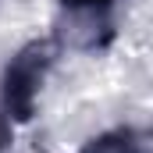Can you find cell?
<instances>
[{
    "instance_id": "cell-1",
    "label": "cell",
    "mask_w": 153,
    "mask_h": 153,
    "mask_svg": "<svg viewBox=\"0 0 153 153\" xmlns=\"http://www.w3.org/2000/svg\"><path fill=\"white\" fill-rule=\"evenodd\" d=\"M57 61V43L50 36L29 39L7 64H4V78H0V100L4 111L14 125H25L36 117V103L43 93V82L50 75Z\"/></svg>"
},
{
    "instance_id": "cell-3",
    "label": "cell",
    "mask_w": 153,
    "mask_h": 153,
    "mask_svg": "<svg viewBox=\"0 0 153 153\" xmlns=\"http://www.w3.org/2000/svg\"><path fill=\"white\" fill-rule=\"evenodd\" d=\"M78 153H150L146 150V135L135 128H111L93 135Z\"/></svg>"
},
{
    "instance_id": "cell-2",
    "label": "cell",
    "mask_w": 153,
    "mask_h": 153,
    "mask_svg": "<svg viewBox=\"0 0 153 153\" xmlns=\"http://www.w3.org/2000/svg\"><path fill=\"white\" fill-rule=\"evenodd\" d=\"M117 0H57V7L68 14V18H78L82 29H89L93 39H89V50H100L114 39V22H111V11H114Z\"/></svg>"
}]
</instances>
